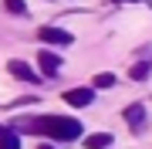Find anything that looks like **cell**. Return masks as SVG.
<instances>
[{"instance_id":"obj_1","label":"cell","mask_w":152,"mask_h":149,"mask_svg":"<svg viewBox=\"0 0 152 149\" xmlns=\"http://www.w3.org/2000/svg\"><path fill=\"white\" fill-rule=\"evenodd\" d=\"M34 132H44L58 142H71V139L81 136V122L78 119H68V115H41L37 122H31Z\"/></svg>"},{"instance_id":"obj_2","label":"cell","mask_w":152,"mask_h":149,"mask_svg":"<svg viewBox=\"0 0 152 149\" xmlns=\"http://www.w3.org/2000/svg\"><path fill=\"white\" fill-rule=\"evenodd\" d=\"M7 71H10L14 78H20V81H37V71L27 65V61H20V58H14V61H7Z\"/></svg>"},{"instance_id":"obj_3","label":"cell","mask_w":152,"mask_h":149,"mask_svg":"<svg viewBox=\"0 0 152 149\" xmlns=\"http://www.w3.org/2000/svg\"><path fill=\"white\" fill-rule=\"evenodd\" d=\"M64 102L75 105V109H85V105L95 102V92H91V88H68V92H64Z\"/></svg>"},{"instance_id":"obj_4","label":"cell","mask_w":152,"mask_h":149,"mask_svg":"<svg viewBox=\"0 0 152 149\" xmlns=\"http://www.w3.org/2000/svg\"><path fill=\"white\" fill-rule=\"evenodd\" d=\"M37 37L44 41V44H71V41H75L68 31H61V27H41Z\"/></svg>"},{"instance_id":"obj_5","label":"cell","mask_w":152,"mask_h":149,"mask_svg":"<svg viewBox=\"0 0 152 149\" xmlns=\"http://www.w3.org/2000/svg\"><path fill=\"white\" fill-rule=\"evenodd\" d=\"M37 61H41V71L48 75V78H54V75L61 71V58L54 54V51H41V54H37Z\"/></svg>"},{"instance_id":"obj_6","label":"cell","mask_w":152,"mask_h":149,"mask_svg":"<svg viewBox=\"0 0 152 149\" xmlns=\"http://www.w3.org/2000/svg\"><path fill=\"white\" fill-rule=\"evenodd\" d=\"M85 146L88 149H108L112 146V132H91V136H85Z\"/></svg>"},{"instance_id":"obj_7","label":"cell","mask_w":152,"mask_h":149,"mask_svg":"<svg viewBox=\"0 0 152 149\" xmlns=\"http://www.w3.org/2000/svg\"><path fill=\"white\" fill-rule=\"evenodd\" d=\"M142 119H145V109H142V105H129V109H125V122H129L132 129H139Z\"/></svg>"},{"instance_id":"obj_8","label":"cell","mask_w":152,"mask_h":149,"mask_svg":"<svg viewBox=\"0 0 152 149\" xmlns=\"http://www.w3.org/2000/svg\"><path fill=\"white\" fill-rule=\"evenodd\" d=\"M149 71H152L149 61H139V65H132V68H129V78H132V81H145Z\"/></svg>"},{"instance_id":"obj_9","label":"cell","mask_w":152,"mask_h":149,"mask_svg":"<svg viewBox=\"0 0 152 149\" xmlns=\"http://www.w3.org/2000/svg\"><path fill=\"white\" fill-rule=\"evenodd\" d=\"M0 149H20V139L10 129H0Z\"/></svg>"},{"instance_id":"obj_10","label":"cell","mask_w":152,"mask_h":149,"mask_svg":"<svg viewBox=\"0 0 152 149\" xmlns=\"http://www.w3.org/2000/svg\"><path fill=\"white\" fill-rule=\"evenodd\" d=\"M95 88H112V85H115V75L112 71H102V75H95Z\"/></svg>"},{"instance_id":"obj_11","label":"cell","mask_w":152,"mask_h":149,"mask_svg":"<svg viewBox=\"0 0 152 149\" xmlns=\"http://www.w3.org/2000/svg\"><path fill=\"white\" fill-rule=\"evenodd\" d=\"M4 7H7L10 14H17V17H20V14H27V4H24V0H4Z\"/></svg>"},{"instance_id":"obj_12","label":"cell","mask_w":152,"mask_h":149,"mask_svg":"<svg viewBox=\"0 0 152 149\" xmlns=\"http://www.w3.org/2000/svg\"><path fill=\"white\" fill-rule=\"evenodd\" d=\"M112 4H152V0H112Z\"/></svg>"},{"instance_id":"obj_13","label":"cell","mask_w":152,"mask_h":149,"mask_svg":"<svg viewBox=\"0 0 152 149\" xmlns=\"http://www.w3.org/2000/svg\"><path fill=\"white\" fill-rule=\"evenodd\" d=\"M37 149H54V146H51V142H41V146H37Z\"/></svg>"}]
</instances>
